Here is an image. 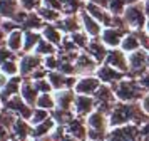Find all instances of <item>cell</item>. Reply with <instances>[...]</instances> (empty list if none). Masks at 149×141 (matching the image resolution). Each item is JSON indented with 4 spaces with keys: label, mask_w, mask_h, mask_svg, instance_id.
I'll list each match as a JSON object with an SVG mask.
<instances>
[{
    "label": "cell",
    "mask_w": 149,
    "mask_h": 141,
    "mask_svg": "<svg viewBox=\"0 0 149 141\" xmlns=\"http://www.w3.org/2000/svg\"><path fill=\"white\" fill-rule=\"evenodd\" d=\"M34 82H35V87L39 89V93H54V87H52V84H50V81H49L47 77L37 79V81H34Z\"/></svg>",
    "instance_id": "44"
},
{
    "label": "cell",
    "mask_w": 149,
    "mask_h": 141,
    "mask_svg": "<svg viewBox=\"0 0 149 141\" xmlns=\"http://www.w3.org/2000/svg\"><path fill=\"white\" fill-rule=\"evenodd\" d=\"M65 131L69 136H72L77 141H87V126L82 123V118L75 116L72 121H69L65 124Z\"/></svg>",
    "instance_id": "20"
},
{
    "label": "cell",
    "mask_w": 149,
    "mask_h": 141,
    "mask_svg": "<svg viewBox=\"0 0 149 141\" xmlns=\"http://www.w3.org/2000/svg\"><path fill=\"white\" fill-rule=\"evenodd\" d=\"M126 30H122L119 27H104L101 37L99 39L102 40V44L109 49H116V47H121V42L126 35Z\"/></svg>",
    "instance_id": "12"
},
{
    "label": "cell",
    "mask_w": 149,
    "mask_h": 141,
    "mask_svg": "<svg viewBox=\"0 0 149 141\" xmlns=\"http://www.w3.org/2000/svg\"><path fill=\"white\" fill-rule=\"evenodd\" d=\"M10 141H22V140H17V138H12Z\"/></svg>",
    "instance_id": "58"
},
{
    "label": "cell",
    "mask_w": 149,
    "mask_h": 141,
    "mask_svg": "<svg viewBox=\"0 0 149 141\" xmlns=\"http://www.w3.org/2000/svg\"><path fill=\"white\" fill-rule=\"evenodd\" d=\"M35 12L40 15L45 24H57L64 17V13L61 10H55V8H50V7H45V5H40Z\"/></svg>",
    "instance_id": "31"
},
{
    "label": "cell",
    "mask_w": 149,
    "mask_h": 141,
    "mask_svg": "<svg viewBox=\"0 0 149 141\" xmlns=\"http://www.w3.org/2000/svg\"><path fill=\"white\" fill-rule=\"evenodd\" d=\"M55 104L59 109H65V111H72L74 109V101H75V93L74 89H61L55 91Z\"/></svg>",
    "instance_id": "21"
},
{
    "label": "cell",
    "mask_w": 149,
    "mask_h": 141,
    "mask_svg": "<svg viewBox=\"0 0 149 141\" xmlns=\"http://www.w3.org/2000/svg\"><path fill=\"white\" fill-rule=\"evenodd\" d=\"M40 32H42V37H44V39H47L49 42L55 44L57 47L61 46V44H62V40L65 39V37H64L65 34L62 32L61 29H59V27L55 25V24H45V27L42 29Z\"/></svg>",
    "instance_id": "26"
},
{
    "label": "cell",
    "mask_w": 149,
    "mask_h": 141,
    "mask_svg": "<svg viewBox=\"0 0 149 141\" xmlns=\"http://www.w3.org/2000/svg\"><path fill=\"white\" fill-rule=\"evenodd\" d=\"M144 30L149 34V19H148V22H146V27H144Z\"/></svg>",
    "instance_id": "56"
},
{
    "label": "cell",
    "mask_w": 149,
    "mask_h": 141,
    "mask_svg": "<svg viewBox=\"0 0 149 141\" xmlns=\"http://www.w3.org/2000/svg\"><path fill=\"white\" fill-rule=\"evenodd\" d=\"M2 109H3V104H2V101H0V111H2Z\"/></svg>",
    "instance_id": "57"
},
{
    "label": "cell",
    "mask_w": 149,
    "mask_h": 141,
    "mask_svg": "<svg viewBox=\"0 0 149 141\" xmlns=\"http://www.w3.org/2000/svg\"><path fill=\"white\" fill-rule=\"evenodd\" d=\"M74 111H65V109H59V107H55V109H52L50 111V116L55 119V123L57 124H61V126H65L69 121H72L75 118L74 116Z\"/></svg>",
    "instance_id": "34"
},
{
    "label": "cell",
    "mask_w": 149,
    "mask_h": 141,
    "mask_svg": "<svg viewBox=\"0 0 149 141\" xmlns=\"http://www.w3.org/2000/svg\"><path fill=\"white\" fill-rule=\"evenodd\" d=\"M137 81H139V84L142 86V89H144L146 93H149V71L144 72L141 77H137Z\"/></svg>",
    "instance_id": "48"
},
{
    "label": "cell",
    "mask_w": 149,
    "mask_h": 141,
    "mask_svg": "<svg viewBox=\"0 0 149 141\" xmlns=\"http://www.w3.org/2000/svg\"><path fill=\"white\" fill-rule=\"evenodd\" d=\"M61 66V59L57 54H52V55H45L44 57V67L49 69V71H57Z\"/></svg>",
    "instance_id": "42"
},
{
    "label": "cell",
    "mask_w": 149,
    "mask_h": 141,
    "mask_svg": "<svg viewBox=\"0 0 149 141\" xmlns=\"http://www.w3.org/2000/svg\"><path fill=\"white\" fill-rule=\"evenodd\" d=\"M121 49L124 51V52H134V51H137V49H142L141 47V40H139V37H137V34L134 32V30H131V32H127L126 35H124V39H122L121 42Z\"/></svg>",
    "instance_id": "32"
},
{
    "label": "cell",
    "mask_w": 149,
    "mask_h": 141,
    "mask_svg": "<svg viewBox=\"0 0 149 141\" xmlns=\"http://www.w3.org/2000/svg\"><path fill=\"white\" fill-rule=\"evenodd\" d=\"M19 118H20V116H17L14 111H10V109H7V107H3V109L0 111V123H2L3 126H7L10 131H12L15 121L19 119Z\"/></svg>",
    "instance_id": "38"
},
{
    "label": "cell",
    "mask_w": 149,
    "mask_h": 141,
    "mask_svg": "<svg viewBox=\"0 0 149 141\" xmlns=\"http://www.w3.org/2000/svg\"><path fill=\"white\" fill-rule=\"evenodd\" d=\"M62 13L64 15H72V13H81L86 8L84 0H61Z\"/></svg>",
    "instance_id": "33"
},
{
    "label": "cell",
    "mask_w": 149,
    "mask_h": 141,
    "mask_svg": "<svg viewBox=\"0 0 149 141\" xmlns=\"http://www.w3.org/2000/svg\"><path fill=\"white\" fill-rule=\"evenodd\" d=\"M3 107L14 111L17 116H20V118H24V119H27V121H30L32 114H34V107L30 106V104H27L20 94H17L14 98H10L7 102H3Z\"/></svg>",
    "instance_id": "8"
},
{
    "label": "cell",
    "mask_w": 149,
    "mask_h": 141,
    "mask_svg": "<svg viewBox=\"0 0 149 141\" xmlns=\"http://www.w3.org/2000/svg\"><path fill=\"white\" fill-rule=\"evenodd\" d=\"M22 10L24 8L20 7V2L19 0H0V17L2 19H14L17 22L19 15L22 13Z\"/></svg>",
    "instance_id": "19"
},
{
    "label": "cell",
    "mask_w": 149,
    "mask_h": 141,
    "mask_svg": "<svg viewBox=\"0 0 149 141\" xmlns=\"http://www.w3.org/2000/svg\"><path fill=\"white\" fill-rule=\"evenodd\" d=\"M49 138H50V136H49ZM50 141H54V140H50Z\"/></svg>",
    "instance_id": "60"
},
{
    "label": "cell",
    "mask_w": 149,
    "mask_h": 141,
    "mask_svg": "<svg viewBox=\"0 0 149 141\" xmlns=\"http://www.w3.org/2000/svg\"><path fill=\"white\" fill-rule=\"evenodd\" d=\"M19 64H20L22 77H30V74L34 72L35 69L44 66V57L35 52H25L22 54V57L19 59Z\"/></svg>",
    "instance_id": "7"
},
{
    "label": "cell",
    "mask_w": 149,
    "mask_h": 141,
    "mask_svg": "<svg viewBox=\"0 0 149 141\" xmlns=\"http://www.w3.org/2000/svg\"><path fill=\"white\" fill-rule=\"evenodd\" d=\"M122 19H124V22L127 24V27L131 30H142L149 19L148 12H146V7H144V2L129 4L127 8L122 13Z\"/></svg>",
    "instance_id": "2"
},
{
    "label": "cell",
    "mask_w": 149,
    "mask_h": 141,
    "mask_svg": "<svg viewBox=\"0 0 149 141\" xmlns=\"http://www.w3.org/2000/svg\"><path fill=\"white\" fill-rule=\"evenodd\" d=\"M87 121V128H92V129H101V131H109V114H104L101 111L95 109L94 113H91L86 118Z\"/></svg>",
    "instance_id": "24"
},
{
    "label": "cell",
    "mask_w": 149,
    "mask_h": 141,
    "mask_svg": "<svg viewBox=\"0 0 149 141\" xmlns=\"http://www.w3.org/2000/svg\"><path fill=\"white\" fill-rule=\"evenodd\" d=\"M50 118V111L47 109H42V107H35L34 109V114H32V118H30V124L35 126V124H39L42 121H45Z\"/></svg>",
    "instance_id": "41"
},
{
    "label": "cell",
    "mask_w": 149,
    "mask_h": 141,
    "mask_svg": "<svg viewBox=\"0 0 149 141\" xmlns=\"http://www.w3.org/2000/svg\"><path fill=\"white\" fill-rule=\"evenodd\" d=\"M69 37H70V40H72V42H74V44L79 47L81 51H86V49H87V46H89V42H91V37H89L84 30H79V32H74V34H69Z\"/></svg>",
    "instance_id": "37"
},
{
    "label": "cell",
    "mask_w": 149,
    "mask_h": 141,
    "mask_svg": "<svg viewBox=\"0 0 149 141\" xmlns=\"http://www.w3.org/2000/svg\"><path fill=\"white\" fill-rule=\"evenodd\" d=\"M141 136H142V141H149V121L141 124Z\"/></svg>",
    "instance_id": "49"
},
{
    "label": "cell",
    "mask_w": 149,
    "mask_h": 141,
    "mask_svg": "<svg viewBox=\"0 0 149 141\" xmlns=\"http://www.w3.org/2000/svg\"><path fill=\"white\" fill-rule=\"evenodd\" d=\"M95 76L101 79L102 84H109V86H112V84H116V82L122 81L127 74L122 72V71H119V69H116V67H112V66H109V64H106V62H102L101 66L97 67Z\"/></svg>",
    "instance_id": "9"
},
{
    "label": "cell",
    "mask_w": 149,
    "mask_h": 141,
    "mask_svg": "<svg viewBox=\"0 0 149 141\" xmlns=\"http://www.w3.org/2000/svg\"><path fill=\"white\" fill-rule=\"evenodd\" d=\"M112 89H114L117 101H122V102H141V99L146 94L139 81L136 77H127V76L122 81L112 84Z\"/></svg>",
    "instance_id": "1"
},
{
    "label": "cell",
    "mask_w": 149,
    "mask_h": 141,
    "mask_svg": "<svg viewBox=\"0 0 149 141\" xmlns=\"http://www.w3.org/2000/svg\"><path fill=\"white\" fill-rule=\"evenodd\" d=\"M101 79L97 77V76H92V74H89V76H82L77 79L74 86V91L77 94H87V96H94L95 91L101 87Z\"/></svg>",
    "instance_id": "10"
},
{
    "label": "cell",
    "mask_w": 149,
    "mask_h": 141,
    "mask_svg": "<svg viewBox=\"0 0 149 141\" xmlns=\"http://www.w3.org/2000/svg\"><path fill=\"white\" fill-rule=\"evenodd\" d=\"M81 20H82V30L87 34L91 39H99L101 37L102 30H104V25L101 22H97L86 8L81 12Z\"/></svg>",
    "instance_id": "14"
},
{
    "label": "cell",
    "mask_w": 149,
    "mask_h": 141,
    "mask_svg": "<svg viewBox=\"0 0 149 141\" xmlns=\"http://www.w3.org/2000/svg\"><path fill=\"white\" fill-rule=\"evenodd\" d=\"M74 66H75V74H79V76H89V74L97 72V67L101 66V64H99L89 52L82 51V52L79 54V57L75 59Z\"/></svg>",
    "instance_id": "6"
},
{
    "label": "cell",
    "mask_w": 149,
    "mask_h": 141,
    "mask_svg": "<svg viewBox=\"0 0 149 141\" xmlns=\"http://www.w3.org/2000/svg\"><path fill=\"white\" fill-rule=\"evenodd\" d=\"M20 27L24 29V30H42V29L45 27V22H44L40 15L34 10V12L25 13V17H24V20H22Z\"/></svg>",
    "instance_id": "27"
},
{
    "label": "cell",
    "mask_w": 149,
    "mask_h": 141,
    "mask_svg": "<svg viewBox=\"0 0 149 141\" xmlns=\"http://www.w3.org/2000/svg\"><path fill=\"white\" fill-rule=\"evenodd\" d=\"M17 55H19V54H17V52H14L12 49H8L7 46L0 47V66H2L3 62H7V60H10V59H17Z\"/></svg>",
    "instance_id": "45"
},
{
    "label": "cell",
    "mask_w": 149,
    "mask_h": 141,
    "mask_svg": "<svg viewBox=\"0 0 149 141\" xmlns=\"http://www.w3.org/2000/svg\"><path fill=\"white\" fill-rule=\"evenodd\" d=\"M55 25L61 29L62 32L69 35V34H74L82 30V20H81V13H72V15H64Z\"/></svg>",
    "instance_id": "17"
},
{
    "label": "cell",
    "mask_w": 149,
    "mask_h": 141,
    "mask_svg": "<svg viewBox=\"0 0 149 141\" xmlns=\"http://www.w3.org/2000/svg\"><path fill=\"white\" fill-rule=\"evenodd\" d=\"M12 138H14L12 131H10L7 126H3V124L0 123V141H10Z\"/></svg>",
    "instance_id": "47"
},
{
    "label": "cell",
    "mask_w": 149,
    "mask_h": 141,
    "mask_svg": "<svg viewBox=\"0 0 149 141\" xmlns=\"http://www.w3.org/2000/svg\"><path fill=\"white\" fill-rule=\"evenodd\" d=\"M127 0H109V12L112 13L114 17H121L122 13H124V10L127 8Z\"/></svg>",
    "instance_id": "40"
},
{
    "label": "cell",
    "mask_w": 149,
    "mask_h": 141,
    "mask_svg": "<svg viewBox=\"0 0 149 141\" xmlns=\"http://www.w3.org/2000/svg\"><path fill=\"white\" fill-rule=\"evenodd\" d=\"M22 81H24L22 76H12V77H10V81L7 82V86L0 91V101H2V104L7 102L10 98H14V96H17V94H20Z\"/></svg>",
    "instance_id": "23"
},
{
    "label": "cell",
    "mask_w": 149,
    "mask_h": 141,
    "mask_svg": "<svg viewBox=\"0 0 149 141\" xmlns=\"http://www.w3.org/2000/svg\"><path fill=\"white\" fill-rule=\"evenodd\" d=\"M86 10H87L97 22H101L104 27H112L114 15L109 12V8L101 7V5H95V4H92V2H86Z\"/></svg>",
    "instance_id": "16"
},
{
    "label": "cell",
    "mask_w": 149,
    "mask_h": 141,
    "mask_svg": "<svg viewBox=\"0 0 149 141\" xmlns=\"http://www.w3.org/2000/svg\"><path fill=\"white\" fill-rule=\"evenodd\" d=\"M84 2H87V0H84Z\"/></svg>",
    "instance_id": "61"
},
{
    "label": "cell",
    "mask_w": 149,
    "mask_h": 141,
    "mask_svg": "<svg viewBox=\"0 0 149 141\" xmlns=\"http://www.w3.org/2000/svg\"><path fill=\"white\" fill-rule=\"evenodd\" d=\"M5 44H7V34L3 32L2 27H0V47H3Z\"/></svg>",
    "instance_id": "52"
},
{
    "label": "cell",
    "mask_w": 149,
    "mask_h": 141,
    "mask_svg": "<svg viewBox=\"0 0 149 141\" xmlns=\"http://www.w3.org/2000/svg\"><path fill=\"white\" fill-rule=\"evenodd\" d=\"M40 39H42L40 30H24V51H22V54L34 52L37 44L40 42Z\"/></svg>",
    "instance_id": "30"
},
{
    "label": "cell",
    "mask_w": 149,
    "mask_h": 141,
    "mask_svg": "<svg viewBox=\"0 0 149 141\" xmlns=\"http://www.w3.org/2000/svg\"><path fill=\"white\" fill-rule=\"evenodd\" d=\"M55 128H57V123H55V119L50 116L49 119H45V121H42V123H39V124H35V126H32L30 140H42V138H47V136L52 134V131H54Z\"/></svg>",
    "instance_id": "22"
},
{
    "label": "cell",
    "mask_w": 149,
    "mask_h": 141,
    "mask_svg": "<svg viewBox=\"0 0 149 141\" xmlns=\"http://www.w3.org/2000/svg\"><path fill=\"white\" fill-rule=\"evenodd\" d=\"M0 71L2 72H5L7 76H17V74H20V64H19V57L17 59H10L7 62H3L2 66H0Z\"/></svg>",
    "instance_id": "39"
},
{
    "label": "cell",
    "mask_w": 149,
    "mask_h": 141,
    "mask_svg": "<svg viewBox=\"0 0 149 141\" xmlns=\"http://www.w3.org/2000/svg\"><path fill=\"white\" fill-rule=\"evenodd\" d=\"M20 96L24 98V101H25L27 104H30L32 107L37 104V99H39L40 93H39V89L35 87V82L30 79V77H24V81H22Z\"/></svg>",
    "instance_id": "18"
},
{
    "label": "cell",
    "mask_w": 149,
    "mask_h": 141,
    "mask_svg": "<svg viewBox=\"0 0 149 141\" xmlns=\"http://www.w3.org/2000/svg\"><path fill=\"white\" fill-rule=\"evenodd\" d=\"M77 118H87L91 113L95 111V99L94 96H87V94H77L74 101V109Z\"/></svg>",
    "instance_id": "11"
},
{
    "label": "cell",
    "mask_w": 149,
    "mask_h": 141,
    "mask_svg": "<svg viewBox=\"0 0 149 141\" xmlns=\"http://www.w3.org/2000/svg\"><path fill=\"white\" fill-rule=\"evenodd\" d=\"M50 84L54 87V91H61V89H74L77 77L75 76H65V74L59 72V71H50L47 76Z\"/></svg>",
    "instance_id": "15"
},
{
    "label": "cell",
    "mask_w": 149,
    "mask_h": 141,
    "mask_svg": "<svg viewBox=\"0 0 149 141\" xmlns=\"http://www.w3.org/2000/svg\"><path fill=\"white\" fill-rule=\"evenodd\" d=\"M86 52H89L95 60H97V62H99V64H102V62L106 60V57H107L109 47L104 46L101 39H91L87 49H86Z\"/></svg>",
    "instance_id": "25"
},
{
    "label": "cell",
    "mask_w": 149,
    "mask_h": 141,
    "mask_svg": "<svg viewBox=\"0 0 149 141\" xmlns=\"http://www.w3.org/2000/svg\"><path fill=\"white\" fill-rule=\"evenodd\" d=\"M94 99H95V109L104 113V114H111L114 104L117 102L114 89H112V86H109V84H101V87L94 94Z\"/></svg>",
    "instance_id": "4"
},
{
    "label": "cell",
    "mask_w": 149,
    "mask_h": 141,
    "mask_svg": "<svg viewBox=\"0 0 149 141\" xmlns=\"http://www.w3.org/2000/svg\"><path fill=\"white\" fill-rule=\"evenodd\" d=\"M141 106H142V109L146 111V114H149V93H146L144 98L141 99Z\"/></svg>",
    "instance_id": "51"
},
{
    "label": "cell",
    "mask_w": 149,
    "mask_h": 141,
    "mask_svg": "<svg viewBox=\"0 0 149 141\" xmlns=\"http://www.w3.org/2000/svg\"><path fill=\"white\" fill-rule=\"evenodd\" d=\"M8 81H10V76H7L5 72H2V71H0V91L7 86Z\"/></svg>",
    "instance_id": "50"
},
{
    "label": "cell",
    "mask_w": 149,
    "mask_h": 141,
    "mask_svg": "<svg viewBox=\"0 0 149 141\" xmlns=\"http://www.w3.org/2000/svg\"><path fill=\"white\" fill-rule=\"evenodd\" d=\"M19 2H20V7L27 12H34L42 5V0H19Z\"/></svg>",
    "instance_id": "46"
},
{
    "label": "cell",
    "mask_w": 149,
    "mask_h": 141,
    "mask_svg": "<svg viewBox=\"0 0 149 141\" xmlns=\"http://www.w3.org/2000/svg\"><path fill=\"white\" fill-rule=\"evenodd\" d=\"M106 64L109 66L116 67V69H119L122 72L127 74L129 71V60H127V52H124L121 47H116V49H109L107 52V57L104 60Z\"/></svg>",
    "instance_id": "13"
},
{
    "label": "cell",
    "mask_w": 149,
    "mask_h": 141,
    "mask_svg": "<svg viewBox=\"0 0 149 141\" xmlns=\"http://www.w3.org/2000/svg\"><path fill=\"white\" fill-rule=\"evenodd\" d=\"M5 46L20 55L22 51H24V29H17V30L8 34L7 35V44H5Z\"/></svg>",
    "instance_id": "29"
},
{
    "label": "cell",
    "mask_w": 149,
    "mask_h": 141,
    "mask_svg": "<svg viewBox=\"0 0 149 141\" xmlns=\"http://www.w3.org/2000/svg\"><path fill=\"white\" fill-rule=\"evenodd\" d=\"M144 7H146V12H148V17H149V0H144Z\"/></svg>",
    "instance_id": "54"
},
{
    "label": "cell",
    "mask_w": 149,
    "mask_h": 141,
    "mask_svg": "<svg viewBox=\"0 0 149 141\" xmlns=\"http://www.w3.org/2000/svg\"><path fill=\"white\" fill-rule=\"evenodd\" d=\"M35 107H42V109H47V111L55 109L57 107V104H55V96L52 93H40Z\"/></svg>",
    "instance_id": "36"
},
{
    "label": "cell",
    "mask_w": 149,
    "mask_h": 141,
    "mask_svg": "<svg viewBox=\"0 0 149 141\" xmlns=\"http://www.w3.org/2000/svg\"><path fill=\"white\" fill-rule=\"evenodd\" d=\"M137 2H144V0H127V4H137Z\"/></svg>",
    "instance_id": "55"
},
{
    "label": "cell",
    "mask_w": 149,
    "mask_h": 141,
    "mask_svg": "<svg viewBox=\"0 0 149 141\" xmlns=\"http://www.w3.org/2000/svg\"><path fill=\"white\" fill-rule=\"evenodd\" d=\"M30 133H32V124H30V121L24 119V118H19V119L15 121L14 128H12L14 138L22 140V141H27L29 138H30Z\"/></svg>",
    "instance_id": "28"
},
{
    "label": "cell",
    "mask_w": 149,
    "mask_h": 141,
    "mask_svg": "<svg viewBox=\"0 0 149 141\" xmlns=\"http://www.w3.org/2000/svg\"><path fill=\"white\" fill-rule=\"evenodd\" d=\"M87 2H92V4H95V5L106 7V8H107V5H109V0H87Z\"/></svg>",
    "instance_id": "53"
},
{
    "label": "cell",
    "mask_w": 149,
    "mask_h": 141,
    "mask_svg": "<svg viewBox=\"0 0 149 141\" xmlns=\"http://www.w3.org/2000/svg\"><path fill=\"white\" fill-rule=\"evenodd\" d=\"M109 131H101V129H87V141H106Z\"/></svg>",
    "instance_id": "43"
},
{
    "label": "cell",
    "mask_w": 149,
    "mask_h": 141,
    "mask_svg": "<svg viewBox=\"0 0 149 141\" xmlns=\"http://www.w3.org/2000/svg\"><path fill=\"white\" fill-rule=\"evenodd\" d=\"M57 46L55 44H52V42H49L47 39H44L42 37L40 42L37 44V47H35V54H39V55H42V57H45V55H52V54H57Z\"/></svg>",
    "instance_id": "35"
},
{
    "label": "cell",
    "mask_w": 149,
    "mask_h": 141,
    "mask_svg": "<svg viewBox=\"0 0 149 141\" xmlns=\"http://www.w3.org/2000/svg\"><path fill=\"white\" fill-rule=\"evenodd\" d=\"M127 60H129V71L127 76L129 77H141L144 72H148V51L144 49H137L134 52L127 54Z\"/></svg>",
    "instance_id": "5"
},
{
    "label": "cell",
    "mask_w": 149,
    "mask_h": 141,
    "mask_svg": "<svg viewBox=\"0 0 149 141\" xmlns=\"http://www.w3.org/2000/svg\"><path fill=\"white\" fill-rule=\"evenodd\" d=\"M106 141H142L141 126L134 124V123H129V124L111 128Z\"/></svg>",
    "instance_id": "3"
},
{
    "label": "cell",
    "mask_w": 149,
    "mask_h": 141,
    "mask_svg": "<svg viewBox=\"0 0 149 141\" xmlns=\"http://www.w3.org/2000/svg\"><path fill=\"white\" fill-rule=\"evenodd\" d=\"M148 69H149V52H148Z\"/></svg>",
    "instance_id": "59"
}]
</instances>
